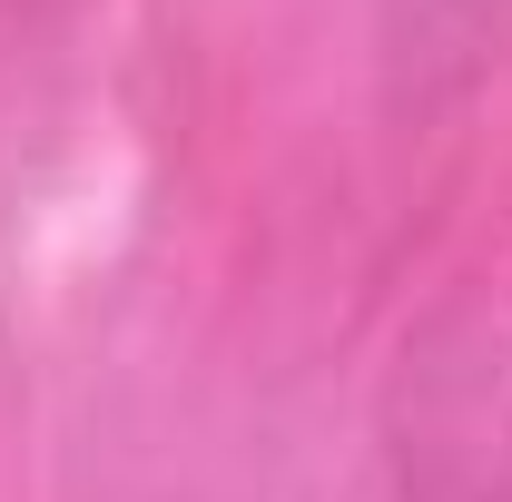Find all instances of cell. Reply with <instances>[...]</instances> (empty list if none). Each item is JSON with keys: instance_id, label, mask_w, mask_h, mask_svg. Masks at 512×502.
Here are the masks:
<instances>
[{"instance_id": "6da1fadb", "label": "cell", "mask_w": 512, "mask_h": 502, "mask_svg": "<svg viewBox=\"0 0 512 502\" xmlns=\"http://www.w3.org/2000/svg\"><path fill=\"white\" fill-rule=\"evenodd\" d=\"M384 434L404 502H512V217L404 325Z\"/></svg>"}]
</instances>
